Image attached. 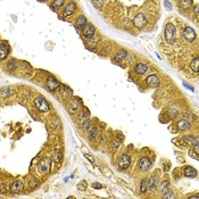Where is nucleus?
Segmentation results:
<instances>
[{
    "mask_svg": "<svg viewBox=\"0 0 199 199\" xmlns=\"http://www.w3.org/2000/svg\"><path fill=\"white\" fill-rule=\"evenodd\" d=\"M175 37H176V31H175V26L172 23H168L165 26V33H164V38L165 41L167 42L168 45L174 43L175 41Z\"/></svg>",
    "mask_w": 199,
    "mask_h": 199,
    "instance_id": "obj_1",
    "label": "nucleus"
},
{
    "mask_svg": "<svg viewBox=\"0 0 199 199\" xmlns=\"http://www.w3.org/2000/svg\"><path fill=\"white\" fill-rule=\"evenodd\" d=\"M81 106H82V101H81V99H80L79 97H71L69 99V101H67V105H66L69 113L71 114L76 113V112L80 109Z\"/></svg>",
    "mask_w": 199,
    "mask_h": 199,
    "instance_id": "obj_2",
    "label": "nucleus"
},
{
    "mask_svg": "<svg viewBox=\"0 0 199 199\" xmlns=\"http://www.w3.org/2000/svg\"><path fill=\"white\" fill-rule=\"evenodd\" d=\"M34 107L37 108L38 112H40V113H47V112H49V109H50V105H49V103L46 100V98H43V97H38V98H35Z\"/></svg>",
    "mask_w": 199,
    "mask_h": 199,
    "instance_id": "obj_3",
    "label": "nucleus"
},
{
    "mask_svg": "<svg viewBox=\"0 0 199 199\" xmlns=\"http://www.w3.org/2000/svg\"><path fill=\"white\" fill-rule=\"evenodd\" d=\"M117 165L121 170H126V168L130 167L131 165V157L130 155L127 154H122L118 156L117 158Z\"/></svg>",
    "mask_w": 199,
    "mask_h": 199,
    "instance_id": "obj_4",
    "label": "nucleus"
},
{
    "mask_svg": "<svg viewBox=\"0 0 199 199\" xmlns=\"http://www.w3.org/2000/svg\"><path fill=\"white\" fill-rule=\"evenodd\" d=\"M45 84H46V88H47L49 91H51V92L56 91V90L60 86V82H59L56 77H54V76H48L45 81Z\"/></svg>",
    "mask_w": 199,
    "mask_h": 199,
    "instance_id": "obj_5",
    "label": "nucleus"
},
{
    "mask_svg": "<svg viewBox=\"0 0 199 199\" xmlns=\"http://www.w3.org/2000/svg\"><path fill=\"white\" fill-rule=\"evenodd\" d=\"M146 23H147V18H146V15L144 13H139L133 18V24L138 29H142L146 25Z\"/></svg>",
    "mask_w": 199,
    "mask_h": 199,
    "instance_id": "obj_6",
    "label": "nucleus"
},
{
    "mask_svg": "<svg viewBox=\"0 0 199 199\" xmlns=\"http://www.w3.org/2000/svg\"><path fill=\"white\" fill-rule=\"evenodd\" d=\"M151 165H153V163L148 157H141L138 161V167L142 172H147L148 170H150Z\"/></svg>",
    "mask_w": 199,
    "mask_h": 199,
    "instance_id": "obj_7",
    "label": "nucleus"
},
{
    "mask_svg": "<svg viewBox=\"0 0 199 199\" xmlns=\"http://www.w3.org/2000/svg\"><path fill=\"white\" fill-rule=\"evenodd\" d=\"M39 173L40 174H47V173H49L50 172V170H51V164H50V159H48V158H45L43 161H41V163L39 164Z\"/></svg>",
    "mask_w": 199,
    "mask_h": 199,
    "instance_id": "obj_8",
    "label": "nucleus"
},
{
    "mask_svg": "<svg viewBox=\"0 0 199 199\" xmlns=\"http://www.w3.org/2000/svg\"><path fill=\"white\" fill-rule=\"evenodd\" d=\"M23 188H24L23 181L22 180H16V181H14L11 184L9 190H11V193H20V192L23 191Z\"/></svg>",
    "mask_w": 199,
    "mask_h": 199,
    "instance_id": "obj_9",
    "label": "nucleus"
},
{
    "mask_svg": "<svg viewBox=\"0 0 199 199\" xmlns=\"http://www.w3.org/2000/svg\"><path fill=\"white\" fill-rule=\"evenodd\" d=\"M82 33L84 35V38L91 39L93 35L96 34V28L92 24H86L84 28L82 29Z\"/></svg>",
    "mask_w": 199,
    "mask_h": 199,
    "instance_id": "obj_10",
    "label": "nucleus"
},
{
    "mask_svg": "<svg viewBox=\"0 0 199 199\" xmlns=\"http://www.w3.org/2000/svg\"><path fill=\"white\" fill-rule=\"evenodd\" d=\"M75 11H76V4L74 1H71V2H69V4L64 7V9H63V15H64L65 17H67V16H71L72 14H74Z\"/></svg>",
    "mask_w": 199,
    "mask_h": 199,
    "instance_id": "obj_11",
    "label": "nucleus"
},
{
    "mask_svg": "<svg viewBox=\"0 0 199 199\" xmlns=\"http://www.w3.org/2000/svg\"><path fill=\"white\" fill-rule=\"evenodd\" d=\"M146 83H147V86H150V88H157V86L161 84V81H159L157 75L151 74V75H149L147 79H146Z\"/></svg>",
    "mask_w": 199,
    "mask_h": 199,
    "instance_id": "obj_12",
    "label": "nucleus"
},
{
    "mask_svg": "<svg viewBox=\"0 0 199 199\" xmlns=\"http://www.w3.org/2000/svg\"><path fill=\"white\" fill-rule=\"evenodd\" d=\"M183 37H184L185 40H188V41L192 42L196 39L195 30H193L192 28H190V26H187V28H184V31H183Z\"/></svg>",
    "mask_w": 199,
    "mask_h": 199,
    "instance_id": "obj_13",
    "label": "nucleus"
},
{
    "mask_svg": "<svg viewBox=\"0 0 199 199\" xmlns=\"http://www.w3.org/2000/svg\"><path fill=\"white\" fill-rule=\"evenodd\" d=\"M9 51H11L9 45H8L6 41L1 42V46H0V58H1V60H4V59L7 57Z\"/></svg>",
    "mask_w": 199,
    "mask_h": 199,
    "instance_id": "obj_14",
    "label": "nucleus"
},
{
    "mask_svg": "<svg viewBox=\"0 0 199 199\" xmlns=\"http://www.w3.org/2000/svg\"><path fill=\"white\" fill-rule=\"evenodd\" d=\"M170 189H171V183H170V181L165 180V181H161V183H159L158 191H159V193H161V195L164 196L165 193H167V192L170 191Z\"/></svg>",
    "mask_w": 199,
    "mask_h": 199,
    "instance_id": "obj_15",
    "label": "nucleus"
},
{
    "mask_svg": "<svg viewBox=\"0 0 199 199\" xmlns=\"http://www.w3.org/2000/svg\"><path fill=\"white\" fill-rule=\"evenodd\" d=\"M147 71H148V65L144 64V63H139V64H137L135 67H134V72H135V74H138V75H144V73H147Z\"/></svg>",
    "mask_w": 199,
    "mask_h": 199,
    "instance_id": "obj_16",
    "label": "nucleus"
},
{
    "mask_svg": "<svg viewBox=\"0 0 199 199\" xmlns=\"http://www.w3.org/2000/svg\"><path fill=\"white\" fill-rule=\"evenodd\" d=\"M86 24H88L86 17L84 16V15H80L79 17L76 18L75 23H74V26H75V28L77 29V30H79V29H83Z\"/></svg>",
    "mask_w": 199,
    "mask_h": 199,
    "instance_id": "obj_17",
    "label": "nucleus"
},
{
    "mask_svg": "<svg viewBox=\"0 0 199 199\" xmlns=\"http://www.w3.org/2000/svg\"><path fill=\"white\" fill-rule=\"evenodd\" d=\"M89 118H90L89 110L86 109V108H83V110L81 112V114L79 115V117H77V123H79L80 125H82V124L84 123L86 120H89Z\"/></svg>",
    "mask_w": 199,
    "mask_h": 199,
    "instance_id": "obj_18",
    "label": "nucleus"
},
{
    "mask_svg": "<svg viewBox=\"0 0 199 199\" xmlns=\"http://www.w3.org/2000/svg\"><path fill=\"white\" fill-rule=\"evenodd\" d=\"M183 175L185 178H196L197 176V170L192 166H185L184 170H183Z\"/></svg>",
    "mask_w": 199,
    "mask_h": 199,
    "instance_id": "obj_19",
    "label": "nucleus"
},
{
    "mask_svg": "<svg viewBox=\"0 0 199 199\" xmlns=\"http://www.w3.org/2000/svg\"><path fill=\"white\" fill-rule=\"evenodd\" d=\"M158 182H159V176L158 174H155L154 176H151V179L149 180V191L154 192L156 190L158 185Z\"/></svg>",
    "mask_w": 199,
    "mask_h": 199,
    "instance_id": "obj_20",
    "label": "nucleus"
},
{
    "mask_svg": "<svg viewBox=\"0 0 199 199\" xmlns=\"http://www.w3.org/2000/svg\"><path fill=\"white\" fill-rule=\"evenodd\" d=\"M182 142L185 144V146H195L196 144H198L199 142V138H195L192 137V135H185L183 139H182Z\"/></svg>",
    "mask_w": 199,
    "mask_h": 199,
    "instance_id": "obj_21",
    "label": "nucleus"
},
{
    "mask_svg": "<svg viewBox=\"0 0 199 199\" xmlns=\"http://www.w3.org/2000/svg\"><path fill=\"white\" fill-rule=\"evenodd\" d=\"M127 51L126 50H124V49H121V50H118V51L116 52V55H115V57H114V60H116V62L118 63H122L124 62V59L127 57Z\"/></svg>",
    "mask_w": 199,
    "mask_h": 199,
    "instance_id": "obj_22",
    "label": "nucleus"
},
{
    "mask_svg": "<svg viewBox=\"0 0 199 199\" xmlns=\"http://www.w3.org/2000/svg\"><path fill=\"white\" fill-rule=\"evenodd\" d=\"M99 137V130H98V126H92V129L89 131L88 133V139L90 141H95L97 138Z\"/></svg>",
    "mask_w": 199,
    "mask_h": 199,
    "instance_id": "obj_23",
    "label": "nucleus"
},
{
    "mask_svg": "<svg viewBox=\"0 0 199 199\" xmlns=\"http://www.w3.org/2000/svg\"><path fill=\"white\" fill-rule=\"evenodd\" d=\"M121 144H122V139L121 138H114L113 141L110 142V150L113 153H116L117 149L120 148Z\"/></svg>",
    "mask_w": 199,
    "mask_h": 199,
    "instance_id": "obj_24",
    "label": "nucleus"
},
{
    "mask_svg": "<svg viewBox=\"0 0 199 199\" xmlns=\"http://www.w3.org/2000/svg\"><path fill=\"white\" fill-rule=\"evenodd\" d=\"M178 127L180 131H188L191 127V124L189 123L187 120H181L178 122Z\"/></svg>",
    "mask_w": 199,
    "mask_h": 199,
    "instance_id": "obj_25",
    "label": "nucleus"
},
{
    "mask_svg": "<svg viewBox=\"0 0 199 199\" xmlns=\"http://www.w3.org/2000/svg\"><path fill=\"white\" fill-rule=\"evenodd\" d=\"M149 189V180L148 179H142L140 182V192L141 193H146Z\"/></svg>",
    "mask_w": 199,
    "mask_h": 199,
    "instance_id": "obj_26",
    "label": "nucleus"
},
{
    "mask_svg": "<svg viewBox=\"0 0 199 199\" xmlns=\"http://www.w3.org/2000/svg\"><path fill=\"white\" fill-rule=\"evenodd\" d=\"M7 69H8V71H11V72H14L15 69H17V59H15V58L9 59L7 62Z\"/></svg>",
    "mask_w": 199,
    "mask_h": 199,
    "instance_id": "obj_27",
    "label": "nucleus"
},
{
    "mask_svg": "<svg viewBox=\"0 0 199 199\" xmlns=\"http://www.w3.org/2000/svg\"><path fill=\"white\" fill-rule=\"evenodd\" d=\"M52 158H54V161H57V163H60L63 159V153L60 149H55L54 150V154H52Z\"/></svg>",
    "mask_w": 199,
    "mask_h": 199,
    "instance_id": "obj_28",
    "label": "nucleus"
},
{
    "mask_svg": "<svg viewBox=\"0 0 199 199\" xmlns=\"http://www.w3.org/2000/svg\"><path fill=\"white\" fill-rule=\"evenodd\" d=\"M190 67L195 73H199V57L192 59V62L190 63Z\"/></svg>",
    "mask_w": 199,
    "mask_h": 199,
    "instance_id": "obj_29",
    "label": "nucleus"
},
{
    "mask_svg": "<svg viewBox=\"0 0 199 199\" xmlns=\"http://www.w3.org/2000/svg\"><path fill=\"white\" fill-rule=\"evenodd\" d=\"M39 184H40V182H39V180L37 178H31L30 180H29V182H28L29 188L31 189V190H33V189H35V188H38Z\"/></svg>",
    "mask_w": 199,
    "mask_h": 199,
    "instance_id": "obj_30",
    "label": "nucleus"
},
{
    "mask_svg": "<svg viewBox=\"0 0 199 199\" xmlns=\"http://www.w3.org/2000/svg\"><path fill=\"white\" fill-rule=\"evenodd\" d=\"M65 2V0H54V2H52V11H58L59 8L63 7V5Z\"/></svg>",
    "mask_w": 199,
    "mask_h": 199,
    "instance_id": "obj_31",
    "label": "nucleus"
},
{
    "mask_svg": "<svg viewBox=\"0 0 199 199\" xmlns=\"http://www.w3.org/2000/svg\"><path fill=\"white\" fill-rule=\"evenodd\" d=\"M98 42H99V37L95 34L92 38L89 39V43H88V46H90V47H97V46H98Z\"/></svg>",
    "mask_w": 199,
    "mask_h": 199,
    "instance_id": "obj_32",
    "label": "nucleus"
},
{
    "mask_svg": "<svg viewBox=\"0 0 199 199\" xmlns=\"http://www.w3.org/2000/svg\"><path fill=\"white\" fill-rule=\"evenodd\" d=\"M51 125H52V129H57V130H59V129L62 127L60 121H59L58 118H54V120L51 121Z\"/></svg>",
    "mask_w": 199,
    "mask_h": 199,
    "instance_id": "obj_33",
    "label": "nucleus"
},
{
    "mask_svg": "<svg viewBox=\"0 0 199 199\" xmlns=\"http://www.w3.org/2000/svg\"><path fill=\"white\" fill-rule=\"evenodd\" d=\"M90 125H91V120L89 118V120H86V122H84V123L81 125V127H82L83 131H88L90 129Z\"/></svg>",
    "mask_w": 199,
    "mask_h": 199,
    "instance_id": "obj_34",
    "label": "nucleus"
},
{
    "mask_svg": "<svg viewBox=\"0 0 199 199\" xmlns=\"http://www.w3.org/2000/svg\"><path fill=\"white\" fill-rule=\"evenodd\" d=\"M181 4H182V7L187 9V8H189L192 5V0H182Z\"/></svg>",
    "mask_w": 199,
    "mask_h": 199,
    "instance_id": "obj_35",
    "label": "nucleus"
},
{
    "mask_svg": "<svg viewBox=\"0 0 199 199\" xmlns=\"http://www.w3.org/2000/svg\"><path fill=\"white\" fill-rule=\"evenodd\" d=\"M105 0H92V4L96 8H101Z\"/></svg>",
    "mask_w": 199,
    "mask_h": 199,
    "instance_id": "obj_36",
    "label": "nucleus"
},
{
    "mask_svg": "<svg viewBox=\"0 0 199 199\" xmlns=\"http://www.w3.org/2000/svg\"><path fill=\"white\" fill-rule=\"evenodd\" d=\"M163 198H175V195L171 191V190H170L167 193H165V195L163 196Z\"/></svg>",
    "mask_w": 199,
    "mask_h": 199,
    "instance_id": "obj_37",
    "label": "nucleus"
},
{
    "mask_svg": "<svg viewBox=\"0 0 199 199\" xmlns=\"http://www.w3.org/2000/svg\"><path fill=\"white\" fill-rule=\"evenodd\" d=\"M164 6L167 11H172V5L170 4V1H168V0H165L164 1Z\"/></svg>",
    "mask_w": 199,
    "mask_h": 199,
    "instance_id": "obj_38",
    "label": "nucleus"
},
{
    "mask_svg": "<svg viewBox=\"0 0 199 199\" xmlns=\"http://www.w3.org/2000/svg\"><path fill=\"white\" fill-rule=\"evenodd\" d=\"M193 153H195V154H197V155H199V142L193 146Z\"/></svg>",
    "mask_w": 199,
    "mask_h": 199,
    "instance_id": "obj_39",
    "label": "nucleus"
},
{
    "mask_svg": "<svg viewBox=\"0 0 199 199\" xmlns=\"http://www.w3.org/2000/svg\"><path fill=\"white\" fill-rule=\"evenodd\" d=\"M92 188H93V189H101V188H103V185L100 184V183L93 182V183H92Z\"/></svg>",
    "mask_w": 199,
    "mask_h": 199,
    "instance_id": "obj_40",
    "label": "nucleus"
},
{
    "mask_svg": "<svg viewBox=\"0 0 199 199\" xmlns=\"http://www.w3.org/2000/svg\"><path fill=\"white\" fill-rule=\"evenodd\" d=\"M86 157L88 158V159H89V161H91L92 164H95V158H93L92 156H89V155H86Z\"/></svg>",
    "mask_w": 199,
    "mask_h": 199,
    "instance_id": "obj_41",
    "label": "nucleus"
},
{
    "mask_svg": "<svg viewBox=\"0 0 199 199\" xmlns=\"http://www.w3.org/2000/svg\"><path fill=\"white\" fill-rule=\"evenodd\" d=\"M183 86H184L185 88H188V89H190V90H191V91H195V89H193V86H189V84H187V83H183Z\"/></svg>",
    "mask_w": 199,
    "mask_h": 199,
    "instance_id": "obj_42",
    "label": "nucleus"
},
{
    "mask_svg": "<svg viewBox=\"0 0 199 199\" xmlns=\"http://www.w3.org/2000/svg\"><path fill=\"white\" fill-rule=\"evenodd\" d=\"M195 13H196L197 15H199V5L195 7Z\"/></svg>",
    "mask_w": 199,
    "mask_h": 199,
    "instance_id": "obj_43",
    "label": "nucleus"
},
{
    "mask_svg": "<svg viewBox=\"0 0 199 199\" xmlns=\"http://www.w3.org/2000/svg\"><path fill=\"white\" fill-rule=\"evenodd\" d=\"M189 198H197V199H199V195H192V196H189Z\"/></svg>",
    "mask_w": 199,
    "mask_h": 199,
    "instance_id": "obj_44",
    "label": "nucleus"
},
{
    "mask_svg": "<svg viewBox=\"0 0 199 199\" xmlns=\"http://www.w3.org/2000/svg\"><path fill=\"white\" fill-rule=\"evenodd\" d=\"M41 1H48V0H41Z\"/></svg>",
    "mask_w": 199,
    "mask_h": 199,
    "instance_id": "obj_45",
    "label": "nucleus"
}]
</instances>
